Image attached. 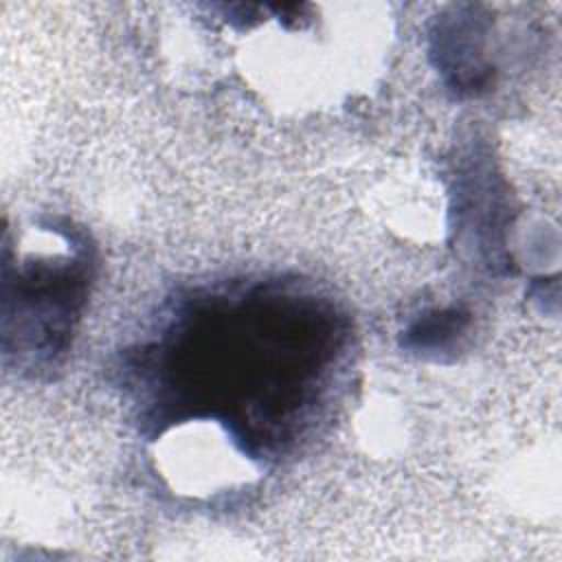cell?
Masks as SVG:
<instances>
[{"label": "cell", "mask_w": 562, "mask_h": 562, "mask_svg": "<svg viewBox=\"0 0 562 562\" xmlns=\"http://www.w3.org/2000/svg\"><path fill=\"white\" fill-rule=\"evenodd\" d=\"M75 244L46 255L26 252L15 263L4 259L2 349L18 367L46 369L68 347L90 281L88 248Z\"/></svg>", "instance_id": "1"}]
</instances>
